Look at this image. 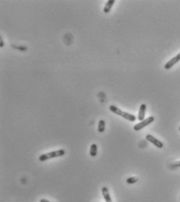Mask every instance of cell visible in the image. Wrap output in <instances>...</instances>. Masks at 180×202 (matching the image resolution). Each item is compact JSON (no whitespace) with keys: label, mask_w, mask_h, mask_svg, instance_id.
Segmentation results:
<instances>
[{"label":"cell","mask_w":180,"mask_h":202,"mask_svg":"<svg viewBox=\"0 0 180 202\" xmlns=\"http://www.w3.org/2000/svg\"><path fill=\"white\" fill-rule=\"evenodd\" d=\"M105 129V122L104 120H100L98 122V131L99 133H103Z\"/></svg>","instance_id":"10"},{"label":"cell","mask_w":180,"mask_h":202,"mask_svg":"<svg viewBox=\"0 0 180 202\" xmlns=\"http://www.w3.org/2000/svg\"><path fill=\"white\" fill-rule=\"evenodd\" d=\"M101 191H102V195L103 197H104V198H105V202H112V198H111L110 197V194H109V191H108V189L107 187H102Z\"/></svg>","instance_id":"7"},{"label":"cell","mask_w":180,"mask_h":202,"mask_svg":"<svg viewBox=\"0 0 180 202\" xmlns=\"http://www.w3.org/2000/svg\"><path fill=\"white\" fill-rule=\"evenodd\" d=\"M146 110H147V106H146L145 103H143V104L140 105V110H139V113H138V120L140 121H142L144 120V117H145V113Z\"/></svg>","instance_id":"6"},{"label":"cell","mask_w":180,"mask_h":202,"mask_svg":"<svg viewBox=\"0 0 180 202\" xmlns=\"http://www.w3.org/2000/svg\"><path fill=\"white\" fill-rule=\"evenodd\" d=\"M154 121V117H153V116H150V117H148L147 119H144V120L142 121H140V123L137 124V125L133 127V129L135 130V131H140V130L147 127V126L150 125V124H151Z\"/></svg>","instance_id":"3"},{"label":"cell","mask_w":180,"mask_h":202,"mask_svg":"<svg viewBox=\"0 0 180 202\" xmlns=\"http://www.w3.org/2000/svg\"><path fill=\"white\" fill-rule=\"evenodd\" d=\"M179 131H180V127H179Z\"/></svg>","instance_id":"15"},{"label":"cell","mask_w":180,"mask_h":202,"mask_svg":"<svg viewBox=\"0 0 180 202\" xmlns=\"http://www.w3.org/2000/svg\"><path fill=\"white\" fill-rule=\"evenodd\" d=\"M109 110L112 113H114L115 114L119 115L120 117H123V118H125V119L130 121H135L136 119H137L135 115L131 114H129L127 112H124L121 109L118 108L117 107H115V105H111L110 107H109Z\"/></svg>","instance_id":"1"},{"label":"cell","mask_w":180,"mask_h":202,"mask_svg":"<svg viewBox=\"0 0 180 202\" xmlns=\"http://www.w3.org/2000/svg\"><path fill=\"white\" fill-rule=\"evenodd\" d=\"M40 202H51V201H48V200L46 199H41L40 200Z\"/></svg>","instance_id":"14"},{"label":"cell","mask_w":180,"mask_h":202,"mask_svg":"<svg viewBox=\"0 0 180 202\" xmlns=\"http://www.w3.org/2000/svg\"><path fill=\"white\" fill-rule=\"evenodd\" d=\"M3 46H4V42H3V40L1 39V40H0V47H3Z\"/></svg>","instance_id":"13"},{"label":"cell","mask_w":180,"mask_h":202,"mask_svg":"<svg viewBox=\"0 0 180 202\" xmlns=\"http://www.w3.org/2000/svg\"><path fill=\"white\" fill-rule=\"evenodd\" d=\"M98 154V146L96 144H92L90 149V155L91 157H95Z\"/></svg>","instance_id":"9"},{"label":"cell","mask_w":180,"mask_h":202,"mask_svg":"<svg viewBox=\"0 0 180 202\" xmlns=\"http://www.w3.org/2000/svg\"><path fill=\"white\" fill-rule=\"evenodd\" d=\"M146 139L148 140V142H150V143H152L153 145H154L157 148H159V149H161L164 146V144L162 142L159 141L158 139H157L156 138H154L153 135H148L146 136Z\"/></svg>","instance_id":"4"},{"label":"cell","mask_w":180,"mask_h":202,"mask_svg":"<svg viewBox=\"0 0 180 202\" xmlns=\"http://www.w3.org/2000/svg\"><path fill=\"white\" fill-rule=\"evenodd\" d=\"M115 0H108L107 3L105 4V7H104V13H108L112 10L113 5L115 4Z\"/></svg>","instance_id":"8"},{"label":"cell","mask_w":180,"mask_h":202,"mask_svg":"<svg viewBox=\"0 0 180 202\" xmlns=\"http://www.w3.org/2000/svg\"><path fill=\"white\" fill-rule=\"evenodd\" d=\"M180 61V52L175 57L172 58V59L168 61L166 64L165 65V69H170L171 68H172L174 65L178 63Z\"/></svg>","instance_id":"5"},{"label":"cell","mask_w":180,"mask_h":202,"mask_svg":"<svg viewBox=\"0 0 180 202\" xmlns=\"http://www.w3.org/2000/svg\"><path fill=\"white\" fill-rule=\"evenodd\" d=\"M65 150L64 149H59L57 150V151H53V152H48V153H45V154H42L41 155L39 156V161L41 162H44V161H46V160H51V159H53V158L56 157H60V156H63V155H65Z\"/></svg>","instance_id":"2"},{"label":"cell","mask_w":180,"mask_h":202,"mask_svg":"<svg viewBox=\"0 0 180 202\" xmlns=\"http://www.w3.org/2000/svg\"><path fill=\"white\" fill-rule=\"evenodd\" d=\"M172 166L174 168L180 167V161H179V162H174V163H172Z\"/></svg>","instance_id":"12"},{"label":"cell","mask_w":180,"mask_h":202,"mask_svg":"<svg viewBox=\"0 0 180 202\" xmlns=\"http://www.w3.org/2000/svg\"><path fill=\"white\" fill-rule=\"evenodd\" d=\"M138 181V177H129L127 180H126V183L129 184H135Z\"/></svg>","instance_id":"11"}]
</instances>
